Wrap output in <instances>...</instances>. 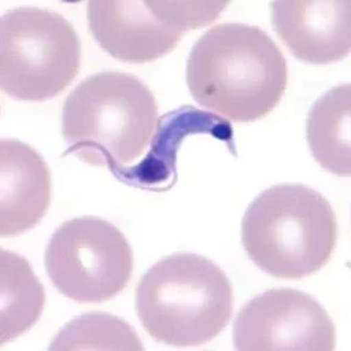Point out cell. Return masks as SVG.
I'll list each match as a JSON object with an SVG mask.
<instances>
[{
  "label": "cell",
  "instance_id": "obj_1",
  "mask_svg": "<svg viewBox=\"0 0 351 351\" xmlns=\"http://www.w3.org/2000/svg\"><path fill=\"white\" fill-rule=\"evenodd\" d=\"M287 83L288 66L281 49L264 30L249 24L209 29L186 62V84L195 101L234 122L269 115Z\"/></svg>",
  "mask_w": 351,
  "mask_h": 351
},
{
  "label": "cell",
  "instance_id": "obj_2",
  "mask_svg": "<svg viewBox=\"0 0 351 351\" xmlns=\"http://www.w3.org/2000/svg\"><path fill=\"white\" fill-rule=\"evenodd\" d=\"M158 104L151 88L133 74L104 71L84 79L66 98L62 157L106 167L112 172L143 156L158 125Z\"/></svg>",
  "mask_w": 351,
  "mask_h": 351
},
{
  "label": "cell",
  "instance_id": "obj_3",
  "mask_svg": "<svg viewBox=\"0 0 351 351\" xmlns=\"http://www.w3.org/2000/svg\"><path fill=\"white\" fill-rule=\"evenodd\" d=\"M135 308L154 341L171 347H199L231 322L233 287L226 273L207 257L173 254L140 278Z\"/></svg>",
  "mask_w": 351,
  "mask_h": 351
},
{
  "label": "cell",
  "instance_id": "obj_4",
  "mask_svg": "<svg viewBox=\"0 0 351 351\" xmlns=\"http://www.w3.org/2000/svg\"><path fill=\"white\" fill-rule=\"evenodd\" d=\"M337 217L323 195L299 183L274 185L246 209L241 241L250 259L270 276L301 280L330 262Z\"/></svg>",
  "mask_w": 351,
  "mask_h": 351
},
{
  "label": "cell",
  "instance_id": "obj_5",
  "mask_svg": "<svg viewBox=\"0 0 351 351\" xmlns=\"http://www.w3.org/2000/svg\"><path fill=\"white\" fill-rule=\"evenodd\" d=\"M82 46L73 25L51 10L23 6L0 22V83L25 102L56 98L80 70Z\"/></svg>",
  "mask_w": 351,
  "mask_h": 351
},
{
  "label": "cell",
  "instance_id": "obj_6",
  "mask_svg": "<svg viewBox=\"0 0 351 351\" xmlns=\"http://www.w3.org/2000/svg\"><path fill=\"white\" fill-rule=\"evenodd\" d=\"M45 265L62 295L79 304H102L130 285L134 254L114 223L96 217H75L51 234Z\"/></svg>",
  "mask_w": 351,
  "mask_h": 351
},
{
  "label": "cell",
  "instance_id": "obj_7",
  "mask_svg": "<svg viewBox=\"0 0 351 351\" xmlns=\"http://www.w3.org/2000/svg\"><path fill=\"white\" fill-rule=\"evenodd\" d=\"M233 344L241 351H331L336 348V328L313 296L276 288L241 307Z\"/></svg>",
  "mask_w": 351,
  "mask_h": 351
},
{
  "label": "cell",
  "instance_id": "obj_8",
  "mask_svg": "<svg viewBox=\"0 0 351 351\" xmlns=\"http://www.w3.org/2000/svg\"><path fill=\"white\" fill-rule=\"evenodd\" d=\"M88 22L98 46L128 64L162 59L175 49L185 34L170 23L151 0L88 1Z\"/></svg>",
  "mask_w": 351,
  "mask_h": 351
},
{
  "label": "cell",
  "instance_id": "obj_9",
  "mask_svg": "<svg viewBox=\"0 0 351 351\" xmlns=\"http://www.w3.org/2000/svg\"><path fill=\"white\" fill-rule=\"evenodd\" d=\"M271 19L282 42L306 64L330 65L350 53V0L274 1Z\"/></svg>",
  "mask_w": 351,
  "mask_h": 351
},
{
  "label": "cell",
  "instance_id": "obj_10",
  "mask_svg": "<svg viewBox=\"0 0 351 351\" xmlns=\"http://www.w3.org/2000/svg\"><path fill=\"white\" fill-rule=\"evenodd\" d=\"M3 238L21 236L45 217L51 199L49 167L35 148L16 139L0 143Z\"/></svg>",
  "mask_w": 351,
  "mask_h": 351
},
{
  "label": "cell",
  "instance_id": "obj_11",
  "mask_svg": "<svg viewBox=\"0 0 351 351\" xmlns=\"http://www.w3.org/2000/svg\"><path fill=\"white\" fill-rule=\"evenodd\" d=\"M206 133L225 141L236 154L230 122L219 116L199 110L194 106H180L158 120L157 133L152 138L151 151L134 167L111 172L125 184L151 191H167L177 180L176 154L188 135Z\"/></svg>",
  "mask_w": 351,
  "mask_h": 351
},
{
  "label": "cell",
  "instance_id": "obj_12",
  "mask_svg": "<svg viewBox=\"0 0 351 351\" xmlns=\"http://www.w3.org/2000/svg\"><path fill=\"white\" fill-rule=\"evenodd\" d=\"M351 86L342 84L315 101L306 121L311 152L324 170L349 177L350 152Z\"/></svg>",
  "mask_w": 351,
  "mask_h": 351
},
{
  "label": "cell",
  "instance_id": "obj_13",
  "mask_svg": "<svg viewBox=\"0 0 351 351\" xmlns=\"http://www.w3.org/2000/svg\"><path fill=\"white\" fill-rule=\"evenodd\" d=\"M1 333L4 346L33 328L41 318L46 291L28 261L1 249Z\"/></svg>",
  "mask_w": 351,
  "mask_h": 351
},
{
  "label": "cell",
  "instance_id": "obj_14",
  "mask_svg": "<svg viewBox=\"0 0 351 351\" xmlns=\"http://www.w3.org/2000/svg\"><path fill=\"white\" fill-rule=\"evenodd\" d=\"M134 328L116 315L91 312L58 331L49 350H143Z\"/></svg>",
  "mask_w": 351,
  "mask_h": 351
}]
</instances>
